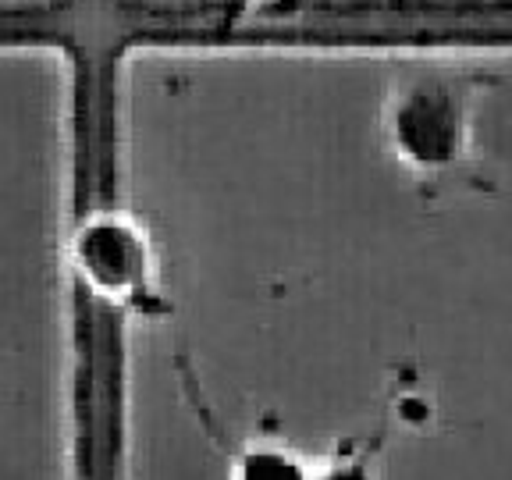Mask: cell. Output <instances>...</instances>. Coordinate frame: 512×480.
Here are the masks:
<instances>
[{
	"mask_svg": "<svg viewBox=\"0 0 512 480\" xmlns=\"http://www.w3.org/2000/svg\"><path fill=\"white\" fill-rule=\"evenodd\" d=\"M235 8H253V4H264V0H232Z\"/></svg>",
	"mask_w": 512,
	"mask_h": 480,
	"instance_id": "obj_3",
	"label": "cell"
},
{
	"mask_svg": "<svg viewBox=\"0 0 512 480\" xmlns=\"http://www.w3.org/2000/svg\"><path fill=\"white\" fill-rule=\"evenodd\" d=\"M459 143V107L438 89L413 93L399 111V146L424 164L452 157Z\"/></svg>",
	"mask_w": 512,
	"mask_h": 480,
	"instance_id": "obj_2",
	"label": "cell"
},
{
	"mask_svg": "<svg viewBox=\"0 0 512 480\" xmlns=\"http://www.w3.org/2000/svg\"><path fill=\"white\" fill-rule=\"evenodd\" d=\"M146 239L118 214H93L75 235V267L89 292L121 303L146 285Z\"/></svg>",
	"mask_w": 512,
	"mask_h": 480,
	"instance_id": "obj_1",
	"label": "cell"
}]
</instances>
